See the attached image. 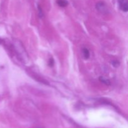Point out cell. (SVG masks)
Instances as JSON below:
<instances>
[{"label":"cell","instance_id":"3957f363","mask_svg":"<svg viewBox=\"0 0 128 128\" xmlns=\"http://www.w3.org/2000/svg\"><path fill=\"white\" fill-rule=\"evenodd\" d=\"M120 7L122 11L124 12L128 11V0H120Z\"/></svg>","mask_w":128,"mask_h":128},{"label":"cell","instance_id":"52a82bcc","mask_svg":"<svg viewBox=\"0 0 128 128\" xmlns=\"http://www.w3.org/2000/svg\"><path fill=\"white\" fill-rule=\"evenodd\" d=\"M112 65H113L114 67H118L120 65V62H119L118 61H117V60H114V61H112Z\"/></svg>","mask_w":128,"mask_h":128},{"label":"cell","instance_id":"8992f818","mask_svg":"<svg viewBox=\"0 0 128 128\" xmlns=\"http://www.w3.org/2000/svg\"><path fill=\"white\" fill-rule=\"evenodd\" d=\"M100 80L102 83V84H104L107 85H111V82H110L108 79H106V78L104 77H100Z\"/></svg>","mask_w":128,"mask_h":128},{"label":"cell","instance_id":"6da1fadb","mask_svg":"<svg viewBox=\"0 0 128 128\" xmlns=\"http://www.w3.org/2000/svg\"><path fill=\"white\" fill-rule=\"evenodd\" d=\"M16 44V48H17L16 50H17L18 53L21 60H22L24 62H26V61H28V55L27 53H26V50H25L24 48L23 47L22 44H21L20 41H18V43Z\"/></svg>","mask_w":128,"mask_h":128},{"label":"cell","instance_id":"ba28073f","mask_svg":"<svg viewBox=\"0 0 128 128\" xmlns=\"http://www.w3.org/2000/svg\"><path fill=\"white\" fill-rule=\"evenodd\" d=\"M38 11H39V16H40V17H42V16H43V13H42V10L41 9V8L40 7V6H38Z\"/></svg>","mask_w":128,"mask_h":128},{"label":"cell","instance_id":"30bf717a","mask_svg":"<svg viewBox=\"0 0 128 128\" xmlns=\"http://www.w3.org/2000/svg\"><path fill=\"white\" fill-rule=\"evenodd\" d=\"M36 128H42V127H36Z\"/></svg>","mask_w":128,"mask_h":128},{"label":"cell","instance_id":"9c48e42d","mask_svg":"<svg viewBox=\"0 0 128 128\" xmlns=\"http://www.w3.org/2000/svg\"><path fill=\"white\" fill-rule=\"evenodd\" d=\"M54 64V61L53 60H52V58L50 59V61H49V65H50V66H52Z\"/></svg>","mask_w":128,"mask_h":128},{"label":"cell","instance_id":"7a4b0ae2","mask_svg":"<svg viewBox=\"0 0 128 128\" xmlns=\"http://www.w3.org/2000/svg\"><path fill=\"white\" fill-rule=\"evenodd\" d=\"M96 9L102 13H106L108 12L107 6H106V4L102 1H100V2L98 3L96 5Z\"/></svg>","mask_w":128,"mask_h":128},{"label":"cell","instance_id":"5b68a950","mask_svg":"<svg viewBox=\"0 0 128 128\" xmlns=\"http://www.w3.org/2000/svg\"><path fill=\"white\" fill-rule=\"evenodd\" d=\"M82 54H83L84 57L86 59H88L90 56V51L89 50H88L87 48H82Z\"/></svg>","mask_w":128,"mask_h":128},{"label":"cell","instance_id":"277c9868","mask_svg":"<svg viewBox=\"0 0 128 128\" xmlns=\"http://www.w3.org/2000/svg\"><path fill=\"white\" fill-rule=\"evenodd\" d=\"M57 4L61 7H66L68 5V2L66 0H57Z\"/></svg>","mask_w":128,"mask_h":128}]
</instances>
